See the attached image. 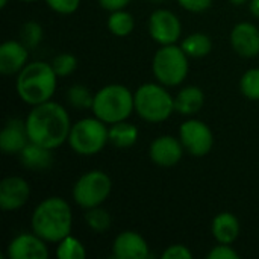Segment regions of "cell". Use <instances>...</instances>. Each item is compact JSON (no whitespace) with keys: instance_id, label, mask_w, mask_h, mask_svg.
<instances>
[{"instance_id":"603a6c76","label":"cell","mask_w":259,"mask_h":259,"mask_svg":"<svg viewBox=\"0 0 259 259\" xmlns=\"http://www.w3.org/2000/svg\"><path fill=\"white\" fill-rule=\"evenodd\" d=\"M106 26H108V30L114 36L124 38V36H127V35H131L134 32V29H135V18L126 9L112 11L109 14V17H108Z\"/></svg>"},{"instance_id":"3957f363","label":"cell","mask_w":259,"mask_h":259,"mask_svg":"<svg viewBox=\"0 0 259 259\" xmlns=\"http://www.w3.org/2000/svg\"><path fill=\"white\" fill-rule=\"evenodd\" d=\"M58 74L55 73L52 64L46 61H32L24 65V68L17 74L15 90L21 102L30 106L41 105L52 100L56 85Z\"/></svg>"},{"instance_id":"9c48e42d","label":"cell","mask_w":259,"mask_h":259,"mask_svg":"<svg viewBox=\"0 0 259 259\" xmlns=\"http://www.w3.org/2000/svg\"><path fill=\"white\" fill-rule=\"evenodd\" d=\"M179 140L185 152L197 158L206 156L214 146V134L211 127L199 118H188L181 124Z\"/></svg>"},{"instance_id":"4fadbf2b","label":"cell","mask_w":259,"mask_h":259,"mask_svg":"<svg viewBox=\"0 0 259 259\" xmlns=\"http://www.w3.org/2000/svg\"><path fill=\"white\" fill-rule=\"evenodd\" d=\"M30 197L29 182L21 176H6L0 182V208L6 212L23 208Z\"/></svg>"},{"instance_id":"d6986e66","label":"cell","mask_w":259,"mask_h":259,"mask_svg":"<svg viewBox=\"0 0 259 259\" xmlns=\"http://www.w3.org/2000/svg\"><path fill=\"white\" fill-rule=\"evenodd\" d=\"M205 105V93L200 87L188 85L184 87L176 96H175V112L191 117L197 114Z\"/></svg>"},{"instance_id":"f35d334b","label":"cell","mask_w":259,"mask_h":259,"mask_svg":"<svg viewBox=\"0 0 259 259\" xmlns=\"http://www.w3.org/2000/svg\"><path fill=\"white\" fill-rule=\"evenodd\" d=\"M152 2H156V3H159V2H165V0H152Z\"/></svg>"},{"instance_id":"9a60e30c","label":"cell","mask_w":259,"mask_h":259,"mask_svg":"<svg viewBox=\"0 0 259 259\" xmlns=\"http://www.w3.org/2000/svg\"><path fill=\"white\" fill-rule=\"evenodd\" d=\"M229 39L237 55L243 58H255L259 55V29L253 23H237L231 30Z\"/></svg>"},{"instance_id":"836d02e7","label":"cell","mask_w":259,"mask_h":259,"mask_svg":"<svg viewBox=\"0 0 259 259\" xmlns=\"http://www.w3.org/2000/svg\"><path fill=\"white\" fill-rule=\"evenodd\" d=\"M97 2L105 11L112 12V11H118V9H126L132 0H97Z\"/></svg>"},{"instance_id":"4dcf8cb0","label":"cell","mask_w":259,"mask_h":259,"mask_svg":"<svg viewBox=\"0 0 259 259\" xmlns=\"http://www.w3.org/2000/svg\"><path fill=\"white\" fill-rule=\"evenodd\" d=\"M208 259H238L240 258V253L232 247V244H222V243H217L215 247H212L208 255Z\"/></svg>"},{"instance_id":"d590c367","label":"cell","mask_w":259,"mask_h":259,"mask_svg":"<svg viewBox=\"0 0 259 259\" xmlns=\"http://www.w3.org/2000/svg\"><path fill=\"white\" fill-rule=\"evenodd\" d=\"M229 2H231V5H234V6H241V5L249 3V0H229Z\"/></svg>"},{"instance_id":"8d00e7d4","label":"cell","mask_w":259,"mask_h":259,"mask_svg":"<svg viewBox=\"0 0 259 259\" xmlns=\"http://www.w3.org/2000/svg\"><path fill=\"white\" fill-rule=\"evenodd\" d=\"M8 2H9V0H0V8H6Z\"/></svg>"},{"instance_id":"4316f807","label":"cell","mask_w":259,"mask_h":259,"mask_svg":"<svg viewBox=\"0 0 259 259\" xmlns=\"http://www.w3.org/2000/svg\"><path fill=\"white\" fill-rule=\"evenodd\" d=\"M42 36H44V30L38 21L29 20L23 23L20 27V41L27 49H35L36 46H39L42 41Z\"/></svg>"},{"instance_id":"e575fe53","label":"cell","mask_w":259,"mask_h":259,"mask_svg":"<svg viewBox=\"0 0 259 259\" xmlns=\"http://www.w3.org/2000/svg\"><path fill=\"white\" fill-rule=\"evenodd\" d=\"M249 11L253 17L259 18V0H249Z\"/></svg>"},{"instance_id":"7a4b0ae2","label":"cell","mask_w":259,"mask_h":259,"mask_svg":"<svg viewBox=\"0 0 259 259\" xmlns=\"http://www.w3.org/2000/svg\"><path fill=\"white\" fill-rule=\"evenodd\" d=\"M32 231L47 243L58 244L71 234L73 211L70 203L58 196L41 200L30 215Z\"/></svg>"},{"instance_id":"7402d4cb","label":"cell","mask_w":259,"mask_h":259,"mask_svg":"<svg viewBox=\"0 0 259 259\" xmlns=\"http://www.w3.org/2000/svg\"><path fill=\"white\" fill-rule=\"evenodd\" d=\"M179 46L190 58H194V59L205 58L212 50V41H211L209 35L202 33V32H194L191 35L185 36Z\"/></svg>"},{"instance_id":"30bf717a","label":"cell","mask_w":259,"mask_h":259,"mask_svg":"<svg viewBox=\"0 0 259 259\" xmlns=\"http://www.w3.org/2000/svg\"><path fill=\"white\" fill-rule=\"evenodd\" d=\"M149 35L159 46L178 44L182 36V21L170 9H155L149 17Z\"/></svg>"},{"instance_id":"ba28073f","label":"cell","mask_w":259,"mask_h":259,"mask_svg":"<svg viewBox=\"0 0 259 259\" xmlns=\"http://www.w3.org/2000/svg\"><path fill=\"white\" fill-rule=\"evenodd\" d=\"M112 179L102 170H90L77 178L71 194L74 203L82 209L102 206L111 196Z\"/></svg>"},{"instance_id":"8992f818","label":"cell","mask_w":259,"mask_h":259,"mask_svg":"<svg viewBox=\"0 0 259 259\" xmlns=\"http://www.w3.org/2000/svg\"><path fill=\"white\" fill-rule=\"evenodd\" d=\"M190 71V56L178 44L161 46L152 59V73L161 85L179 87Z\"/></svg>"},{"instance_id":"484cf974","label":"cell","mask_w":259,"mask_h":259,"mask_svg":"<svg viewBox=\"0 0 259 259\" xmlns=\"http://www.w3.org/2000/svg\"><path fill=\"white\" fill-rule=\"evenodd\" d=\"M65 97H67V102L73 108H77V109H91L93 102H94V94L90 91L88 87L80 85V83L71 85L67 90Z\"/></svg>"},{"instance_id":"e0dca14e","label":"cell","mask_w":259,"mask_h":259,"mask_svg":"<svg viewBox=\"0 0 259 259\" xmlns=\"http://www.w3.org/2000/svg\"><path fill=\"white\" fill-rule=\"evenodd\" d=\"M29 49L21 41L6 39L0 46V73L5 76L18 74L29 59Z\"/></svg>"},{"instance_id":"ac0fdd59","label":"cell","mask_w":259,"mask_h":259,"mask_svg":"<svg viewBox=\"0 0 259 259\" xmlns=\"http://www.w3.org/2000/svg\"><path fill=\"white\" fill-rule=\"evenodd\" d=\"M211 232L217 243L234 244L241 232V225L235 214L229 211H223L214 217L211 225Z\"/></svg>"},{"instance_id":"1f68e13d","label":"cell","mask_w":259,"mask_h":259,"mask_svg":"<svg viewBox=\"0 0 259 259\" xmlns=\"http://www.w3.org/2000/svg\"><path fill=\"white\" fill-rule=\"evenodd\" d=\"M162 259H191L193 252L185 244H171L161 253Z\"/></svg>"},{"instance_id":"83f0119b","label":"cell","mask_w":259,"mask_h":259,"mask_svg":"<svg viewBox=\"0 0 259 259\" xmlns=\"http://www.w3.org/2000/svg\"><path fill=\"white\" fill-rule=\"evenodd\" d=\"M240 91L249 100H259V68H249L241 76Z\"/></svg>"},{"instance_id":"5b68a950","label":"cell","mask_w":259,"mask_h":259,"mask_svg":"<svg viewBox=\"0 0 259 259\" xmlns=\"http://www.w3.org/2000/svg\"><path fill=\"white\" fill-rule=\"evenodd\" d=\"M135 112L147 123H162L175 112V97L159 82L140 85L135 93Z\"/></svg>"},{"instance_id":"74e56055","label":"cell","mask_w":259,"mask_h":259,"mask_svg":"<svg viewBox=\"0 0 259 259\" xmlns=\"http://www.w3.org/2000/svg\"><path fill=\"white\" fill-rule=\"evenodd\" d=\"M18 2H24V3H32V2H36V0H18Z\"/></svg>"},{"instance_id":"52a82bcc","label":"cell","mask_w":259,"mask_h":259,"mask_svg":"<svg viewBox=\"0 0 259 259\" xmlns=\"http://www.w3.org/2000/svg\"><path fill=\"white\" fill-rule=\"evenodd\" d=\"M68 146L80 156L100 153L109 143V126L97 117H85L71 124Z\"/></svg>"},{"instance_id":"8fae6325","label":"cell","mask_w":259,"mask_h":259,"mask_svg":"<svg viewBox=\"0 0 259 259\" xmlns=\"http://www.w3.org/2000/svg\"><path fill=\"white\" fill-rule=\"evenodd\" d=\"M6 256L9 259H46L49 258L47 241L38 237L33 231L23 232L14 237L8 247Z\"/></svg>"},{"instance_id":"2e32d148","label":"cell","mask_w":259,"mask_h":259,"mask_svg":"<svg viewBox=\"0 0 259 259\" xmlns=\"http://www.w3.org/2000/svg\"><path fill=\"white\" fill-rule=\"evenodd\" d=\"M29 141L24 120L12 117L5 123L0 134V149L5 155H18Z\"/></svg>"},{"instance_id":"277c9868","label":"cell","mask_w":259,"mask_h":259,"mask_svg":"<svg viewBox=\"0 0 259 259\" xmlns=\"http://www.w3.org/2000/svg\"><path fill=\"white\" fill-rule=\"evenodd\" d=\"M93 115L108 126L127 120L135 111L134 93L121 83H109L94 94L91 106Z\"/></svg>"},{"instance_id":"cb8c5ba5","label":"cell","mask_w":259,"mask_h":259,"mask_svg":"<svg viewBox=\"0 0 259 259\" xmlns=\"http://www.w3.org/2000/svg\"><path fill=\"white\" fill-rule=\"evenodd\" d=\"M55 255L58 259H83L87 256V249L80 240L70 234L56 244Z\"/></svg>"},{"instance_id":"ffe728a7","label":"cell","mask_w":259,"mask_h":259,"mask_svg":"<svg viewBox=\"0 0 259 259\" xmlns=\"http://www.w3.org/2000/svg\"><path fill=\"white\" fill-rule=\"evenodd\" d=\"M53 150L29 141L26 147L18 153L20 162L29 170H47L53 164Z\"/></svg>"},{"instance_id":"6da1fadb","label":"cell","mask_w":259,"mask_h":259,"mask_svg":"<svg viewBox=\"0 0 259 259\" xmlns=\"http://www.w3.org/2000/svg\"><path fill=\"white\" fill-rule=\"evenodd\" d=\"M24 121L32 143L55 150L68 141L71 120L67 109L58 102L49 100L32 106Z\"/></svg>"},{"instance_id":"7c38bea8","label":"cell","mask_w":259,"mask_h":259,"mask_svg":"<svg viewBox=\"0 0 259 259\" xmlns=\"http://www.w3.org/2000/svg\"><path fill=\"white\" fill-rule=\"evenodd\" d=\"M184 146L179 140V137L173 135H161L155 138L149 146V156L153 164L158 167H175L181 162L184 156Z\"/></svg>"},{"instance_id":"44dd1931","label":"cell","mask_w":259,"mask_h":259,"mask_svg":"<svg viewBox=\"0 0 259 259\" xmlns=\"http://www.w3.org/2000/svg\"><path fill=\"white\" fill-rule=\"evenodd\" d=\"M140 131L127 120L109 126V143L117 149H129L137 144Z\"/></svg>"},{"instance_id":"d6a6232c","label":"cell","mask_w":259,"mask_h":259,"mask_svg":"<svg viewBox=\"0 0 259 259\" xmlns=\"http://www.w3.org/2000/svg\"><path fill=\"white\" fill-rule=\"evenodd\" d=\"M176 2L182 9H185L188 12L200 14V12L208 11L212 6L214 0H176Z\"/></svg>"},{"instance_id":"f1b7e54d","label":"cell","mask_w":259,"mask_h":259,"mask_svg":"<svg viewBox=\"0 0 259 259\" xmlns=\"http://www.w3.org/2000/svg\"><path fill=\"white\" fill-rule=\"evenodd\" d=\"M52 67L55 70V73L58 74V77H68L70 74H73L77 68V59L74 55L71 53H59L52 59Z\"/></svg>"},{"instance_id":"f546056e","label":"cell","mask_w":259,"mask_h":259,"mask_svg":"<svg viewBox=\"0 0 259 259\" xmlns=\"http://www.w3.org/2000/svg\"><path fill=\"white\" fill-rule=\"evenodd\" d=\"M44 2L53 12L61 15H71L80 6V0H44Z\"/></svg>"},{"instance_id":"d4e9b609","label":"cell","mask_w":259,"mask_h":259,"mask_svg":"<svg viewBox=\"0 0 259 259\" xmlns=\"http://www.w3.org/2000/svg\"><path fill=\"white\" fill-rule=\"evenodd\" d=\"M85 223H87V226L93 232L103 234V232H106L111 228L112 217H111V214L105 208L96 206V208L87 209V212H85Z\"/></svg>"},{"instance_id":"5bb4252c","label":"cell","mask_w":259,"mask_h":259,"mask_svg":"<svg viewBox=\"0 0 259 259\" xmlns=\"http://www.w3.org/2000/svg\"><path fill=\"white\" fill-rule=\"evenodd\" d=\"M112 256L115 259H146L150 256L149 244L141 234L123 231L114 238Z\"/></svg>"}]
</instances>
